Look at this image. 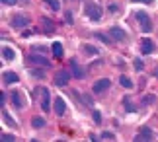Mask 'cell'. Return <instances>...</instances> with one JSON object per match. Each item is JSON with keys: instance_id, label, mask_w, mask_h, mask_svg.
I'll use <instances>...</instances> for the list:
<instances>
[{"instance_id": "obj_1", "label": "cell", "mask_w": 158, "mask_h": 142, "mask_svg": "<svg viewBox=\"0 0 158 142\" xmlns=\"http://www.w3.org/2000/svg\"><path fill=\"white\" fill-rule=\"evenodd\" d=\"M84 12H86V16H88L92 22H100V20H102V8H100L96 2H92V0H88V2H86V8H84Z\"/></svg>"}, {"instance_id": "obj_2", "label": "cell", "mask_w": 158, "mask_h": 142, "mask_svg": "<svg viewBox=\"0 0 158 142\" xmlns=\"http://www.w3.org/2000/svg\"><path fill=\"white\" fill-rule=\"evenodd\" d=\"M135 18L139 22H141V29L144 33H150L152 31V23H150V18L147 16V12H143V10H139L137 14H135Z\"/></svg>"}, {"instance_id": "obj_3", "label": "cell", "mask_w": 158, "mask_h": 142, "mask_svg": "<svg viewBox=\"0 0 158 142\" xmlns=\"http://www.w3.org/2000/svg\"><path fill=\"white\" fill-rule=\"evenodd\" d=\"M69 80H70V72L69 70H59L55 74V86H59V88L69 86Z\"/></svg>"}, {"instance_id": "obj_4", "label": "cell", "mask_w": 158, "mask_h": 142, "mask_svg": "<svg viewBox=\"0 0 158 142\" xmlns=\"http://www.w3.org/2000/svg\"><path fill=\"white\" fill-rule=\"evenodd\" d=\"M39 94H41V109H43L45 113H49L51 111V94H49V90L41 88Z\"/></svg>"}, {"instance_id": "obj_5", "label": "cell", "mask_w": 158, "mask_h": 142, "mask_svg": "<svg viewBox=\"0 0 158 142\" xmlns=\"http://www.w3.org/2000/svg\"><path fill=\"white\" fill-rule=\"evenodd\" d=\"M12 27H16V29H23V27H27L29 26V18H26V16H14L12 18Z\"/></svg>"}, {"instance_id": "obj_6", "label": "cell", "mask_w": 158, "mask_h": 142, "mask_svg": "<svg viewBox=\"0 0 158 142\" xmlns=\"http://www.w3.org/2000/svg\"><path fill=\"white\" fill-rule=\"evenodd\" d=\"M109 86H111V82H109L107 78H102V80H96L94 82V94H104V91L109 88Z\"/></svg>"}, {"instance_id": "obj_7", "label": "cell", "mask_w": 158, "mask_h": 142, "mask_svg": "<svg viewBox=\"0 0 158 142\" xmlns=\"http://www.w3.org/2000/svg\"><path fill=\"white\" fill-rule=\"evenodd\" d=\"M29 63L37 64V66H45V68L51 66V60H47L45 57H41V55H29Z\"/></svg>"}, {"instance_id": "obj_8", "label": "cell", "mask_w": 158, "mask_h": 142, "mask_svg": "<svg viewBox=\"0 0 158 142\" xmlns=\"http://www.w3.org/2000/svg\"><path fill=\"white\" fill-rule=\"evenodd\" d=\"M12 103H14V107L16 109H22L23 105H26V99H23V95L20 94V91H18V90H14V91H12Z\"/></svg>"}, {"instance_id": "obj_9", "label": "cell", "mask_w": 158, "mask_h": 142, "mask_svg": "<svg viewBox=\"0 0 158 142\" xmlns=\"http://www.w3.org/2000/svg\"><path fill=\"white\" fill-rule=\"evenodd\" d=\"M109 35H111L115 41H125V39H127V33H125L121 27H117V26L109 27Z\"/></svg>"}, {"instance_id": "obj_10", "label": "cell", "mask_w": 158, "mask_h": 142, "mask_svg": "<svg viewBox=\"0 0 158 142\" xmlns=\"http://www.w3.org/2000/svg\"><path fill=\"white\" fill-rule=\"evenodd\" d=\"M70 68H72V76L82 80L84 78V68H80V64H78L76 59H70Z\"/></svg>"}, {"instance_id": "obj_11", "label": "cell", "mask_w": 158, "mask_h": 142, "mask_svg": "<svg viewBox=\"0 0 158 142\" xmlns=\"http://www.w3.org/2000/svg\"><path fill=\"white\" fill-rule=\"evenodd\" d=\"M64 109H66V103L63 97H55V115L60 117V115H64Z\"/></svg>"}, {"instance_id": "obj_12", "label": "cell", "mask_w": 158, "mask_h": 142, "mask_svg": "<svg viewBox=\"0 0 158 142\" xmlns=\"http://www.w3.org/2000/svg\"><path fill=\"white\" fill-rule=\"evenodd\" d=\"M141 51H143V55H148V53H152V51H154V45H152V41H150V39H144V41H143V45H141Z\"/></svg>"}, {"instance_id": "obj_13", "label": "cell", "mask_w": 158, "mask_h": 142, "mask_svg": "<svg viewBox=\"0 0 158 142\" xmlns=\"http://www.w3.org/2000/svg\"><path fill=\"white\" fill-rule=\"evenodd\" d=\"M2 80H4V84H16L20 78H18V74H14V72H6Z\"/></svg>"}, {"instance_id": "obj_14", "label": "cell", "mask_w": 158, "mask_h": 142, "mask_svg": "<svg viewBox=\"0 0 158 142\" xmlns=\"http://www.w3.org/2000/svg\"><path fill=\"white\" fill-rule=\"evenodd\" d=\"M82 53L90 55V57H96V55H100V51H98L96 47H92V45H82Z\"/></svg>"}, {"instance_id": "obj_15", "label": "cell", "mask_w": 158, "mask_h": 142, "mask_svg": "<svg viewBox=\"0 0 158 142\" xmlns=\"http://www.w3.org/2000/svg\"><path fill=\"white\" fill-rule=\"evenodd\" d=\"M2 121H4L10 128H16V121H12V117L6 113V109H2Z\"/></svg>"}, {"instance_id": "obj_16", "label": "cell", "mask_w": 158, "mask_h": 142, "mask_svg": "<svg viewBox=\"0 0 158 142\" xmlns=\"http://www.w3.org/2000/svg\"><path fill=\"white\" fill-rule=\"evenodd\" d=\"M51 51H53V55H55L57 59H60V57H63V45H60V43H53Z\"/></svg>"}, {"instance_id": "obj_17", "label": "cell", "mask_w": 158, "mask_h": 142, "mask_svg": "<svg viewBox=\"0 0 158 142\" xmlns=\"http://www.w3.org/2000/svg\"><path fill=\"white\" fill-rule=\"evenodd\" d=\"M2 57H4L6 60H14L16 55H14V51H12L10 47H2Z\"/></svg>"}, {"instance_id": "obj_18", "label": "cell", "mask_w": 158, "mask_h": 142, "mask_svg": "<svg viewBox=\"0 0 158 142\" xmlns=\"http://www.w3.org/2000/svg\"><path fill=\"white\" fill-rule=\"evenodd\" d=\"M31 127H33V128L45 127V119H43V117H33V119H31Z\"/></svg>"}, {"instance_id": "obj_19", "label": "cell", "mask_w": 158, "mask_h": 142, "mask_svg": "<svg viewBox=\"0 0 158 142\" xmlns=\"http://www.w3.org/2000/svg\"><path fill=\"white\" fill-rule=\"evenodd\" d=\"M119 84L123 86V88H127V90H131V88H133L131 78H127V76H119Z\"/></svg>"}, {"instance_id": "obj_20", "label": "cell", "mask_w": 158, "mask_h": 142, "mask_svg": "<svg viewBox=\"0 0 158 142\" xmlns=\"http://www.w3.org/2000/svg\"><path fill=\"white\" fill-rule=\"evenodd\" d=\"M43 2H45L47 6H51L53 12H59V10H60V2H59V0H43Z\"/></svg>"}, {"instance_id": "obj_21", "label": "cell", "mask_w": 158, "mask_h": 142, "mask_svg": "<svg viewBox=\"0 0 158 142\" xmlns=\"http://www.w3.org/2000/svg\"><path fill=\"white\" fill-rule=\"evenodd\" d=\"M123 105H125V109H127V111H131V113L135 111V105L131 103V99H129V97H123Z\"/></svg>"}, {"instance_id": "obj_22", "label": "cell", "mask_w": 158, "mask_h": 142, "mask_svg": "<svg viewBox=\"0 0 158 142\" xmlns=\"http://www.w3.org/2000/svg\"><path fill=\"white\" fill-rule=\"evenodd\" d=\"M43 23H45V31H47V33H53V29H55V27H53V22L47 20V18H43Z\"/></svg>"}, {"instance_id": "obj_23", "label": "cell", "mask_w": 158, "mask_h": 142, "mask_svg": "<svg viewBox=\"0 0 158 142\" xmlns=\"http://www.w3.org/2000/svg\"><path fill=\"white\" fill-rule=\"evenodd\" d=\"M133 142H152V138H148V136H144V134L139 132V136H135V140Z\"/></svg>"}, {"instance_id": "obj_24", "label": "cell", "mask_w": 158, "mask_h": 142, "mask_svg": "<svg viewBox=\"0 0 158 142\" xmlns=\"http://www.w3.org/2000/svg\"><path fill=\"white\" fill-rule=\"evenodd\" d=\"M82 101L86 103V105H90V107L94 105V99H92V95H88V94H84V95H82Z\"/></svg>"}, {"instance_id": "obj_25", "label": "cell", "mask_w": 158, "mask_h": 142, "mask_svg": "<svg viewBox=\"0 0 158 142\" xmlns=\"http://www.w3.org/2000/svg\"><path fill=\"white\" fill-rule=\"evenodd\" d=\"M96 37H98V39H102V41L106 43V45H111V39H107L104 33H96Z\"/></svg>"}, {"instance_id": "obj_26", "label": "cell", "mask_w": 158, "mask_h": 142, "mask_svg": "<svg viewBox=\"0 0 158 142\" xmlns=\"http://www.w3.org/2000/svg\"><path fill=\"white\" fill-rule=\"evenodd\" d=\"M0 142H16V138L12 136V134H2V140Z\"/></svg>"}, {"instance_id": "obj_27", "label": "cell", "mask_w": 158, "mask_h": 142, "mask_svg": "<svg viewBox=\"0 0 158 142\" xmlns=\"http://www.w3.org/2000/svg\"><path fill=\"white\" fill-rule=\"evenodd\" d=\"M135 68H137V70H144V64H143L141 59H135Z\"/></svg>"}, {"instance_id": "obj_28", "label": "cell", "mask_w": 158, "mask_h": 142, "mask_svg": "<svg viewBox=\"0 0 158 142\" xmlns=\"http://www.w3.org/2000/svg\"><path fill=\"white\" fill-rule=\"evenodd\" d=\"M92 117H94V123H102V113L100 111H94Z\"/></svg>"}, {"instance_id": "obj_29", "label": "cell", "mask_w": 158, "mask_h": 142, "mask_svg": "<svg viewBox=\"0 0 158 142\" xmlns=\"http://www.w3.org/2000/svg\"><path fill=\"white\" fill-rule=\"evenodd\" d=\"M144 103H148V105H152L154 103V95H144V99H143Z\"/></svg>"}, {"instance_id": "obj_30", "label": "cell", "mask_w": 158, "mask_h": 142, "mask_svg": "<svg viewBox=\"0 0 158 142\" xmlns=\"http://www.w3.org/2000/svg\"><path fill=\"white\" fill-rule=\"evenodd\" d=\"M107 10L111 12V14H115V12L119 10V6H115V4H109V6H107Z\"/></svg>"}, {"instance_id": "obj_31", "label": "cell", "mask_w": 158, "mask_h": 142, "mask_svg": "<svg viewBox=\"0 0 158 142\" xmlns=\"http://www.w3.org/2000/svg\"><path fill=\"white\" fill-rule=\"evenodd\" d=\"M64 20L69 22V23H72V14H70V12H66V14H64Z\"/></svg>"}, {"instance_id": "obj_32", "label": "cell", "mask_w": 158, "mask_h": 142, "mask_svg": "<svg viewBox=\"0 0 158 142\" xmlns=\"http://www.w3.org/2000/svg\"><path fill=\"white\" fill-rule=\"evenodd\" d=\"M31 76H37V78H43V72H37V70H31Z\"/></svg>"}, {"instance_id": "obj_33", "label": "cell", "mask_w": 158, "mask_h": 142, "mask_svg": "<svg viewBox=\"0 0 158 142\" xmlns=\"http://www.w3.org/2000/svg\"><path fill=\"white\" fill-rule=\"evenodd\" d=\"M2 4H4V6H6V4H8V6H14L16 0H2Z\"/></svg>"}, {"instance_id": "obj_34", "label": "cell", "mask_w": 158, "mask_h": 142, "mask_svg": "<svg viewBox=\"0 0 158 142\" xmlns=\"http://www.w3.org/2000/svg\"><path fill=\"white\" fill-rule=\"evenodd\" d=\"M131 2H133V4H137V2H143V4H150L152 0H131Z\"/></svg>"}, {"instance_id": "obj_35", "label": "cell", "mask_w": 158, "mask_h": 142, "mask_svg": "<svg viewBox=\"0 0 158 142\" xmlns=\"http://www.w3.org/2000/svg\"><path fill=\"white\" fill-rule=\"evenodd\" d=\"M90 140H92V142H98V138H96L94 134H92V136H90Z\"/></svg>"}, {"instance_id": "obj_36", "label": "cell", "mask_w": 158, "mask_h": 142, "mask_svg": "<svg viewBox=\"0 0 158 142\" xmlns=\"http://www.w3.org/2000/svg\"><path fill=\"white\" fill-rule=\"evenodd\" d=\"M154 76H158V68H156V70H154Z\"/></svg>"}, {"instance_id": "obj_37", "label": "cell", "mask_w": 158, "mask_h": 142, "mask_svg": "<svg viewBox=\"0 0 158 142\" xmlns=\"http://www.w3.org/2000/svg\"><path fill=\"white\" fill-rule=\"evenodd\" d=\"M29 142H37V140H29Z\"/></svg>"}]
</instances>
